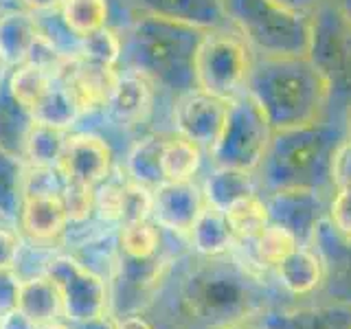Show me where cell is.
<instances>
[{
  "instance_id": "cell-1",
  "label": "cell",
  "mask_w": 351,
  "mask_h": 329,
  "mask_svg": "<svg viewBox=\"0 0 351 329\" xmlns=\"http://www.w3.org/2000/svg\"><path fill=\"white\" fill-rule=\"evenodd\" d=\"M246 93L255 99L274 132L321 121L332 99L329 84L307 55L252 60Z\"/></svg>"
},
{
  "instance_id": "cell-2",
  "label": "cell",
  "mask_w": 351,
  "mask_h": 329,
  "mask_svg": "<svg viewBox=\"0 0 351 329\" xmlns=\"http://www.w3.org/2000/svg\"><path fill=\"white\" fill-rule=\"evenodd\" d=\"M222 257H206L186 274L180 296L195 321L228 329L255 312L263 296L246 268Z\"/></svg>"
},
{
  "instance_id": "cell-3",
  "label": "cell",
  "mask_w": 351,
  "mask_h": 329,
  "mask_svg": "<svg viewBox=\"0 0 351 329\" xmlns=\"http://www.w3.org/2000/svg\"><path fill=\"white\" fill-rule=\"evenodd\" d=\"M343 141L340 130L323 121L274 132L259 164L261 182L270 191L281 186L318 189L323 182H332V158Z\"/></svg>"
},
{
  "instance_id": "cell-4",
  "label": "cell",
  "mask_w": 351,
  "mask_h": 329,
  "mask_svg": "<svg viewBox=\"0 0 351 329\" xmlns=\"http://www.w3.org/2000/svg\"><path fill=\"white\" fill-rule=\"evenodd\" d=\"M224 9L228 22L261 58L310 53V11L292 9L281 0H224Z\"/></svg>"
},
{
  "instance_id": "cell-5",
  "label": "cell",
  "mask_w": 351,
  "mask_h": 329,
  "mask_svg": "<svg viewBox=\"0 0 351 329\" xmlns=\"http://www.w3.org/2000/svg\"><path fill=\"white\" fill-rule=\"evenodd\" d=\"M202 36L200 29L147 16L138 27V69L180 93L191 90L195 88L193 60Z\"/></svg>"
},
{
  "instance_id": "cell-6",
  "label": "cell",
  "mask_w": 351,
  "mask_h": 329,
  "mask_svg": "<svg viewBox=\"0 0 351 329\" xmlns=\"http://www.w3.org/2000/svg\"><path fill=\"white\" fill-rule=\"evenodd\" d=\"M250 69L252 55L244 38L224 29L204 31L193 60L195 88L230 101L246 86Z\"/></svg>"
},
{
  "instance_id": "cell-7",
  "label": "cell",
  "mask_w": 351,
  "mask_h": 329,
  "mask_svg": "<svg viewBox=\"0 0 351 329\" xmlns=\"http://www.w3.org/2000/svg\"><path fill=\"white\" fill-rule=\"evenodd\" d=\"M274 130L259 103L248 93H239L228 101V114L222 134L211 149L215 167H235L255 171L270 147Z\"/></svg>"
},
{
  "instance_id": "cell-8",
  "label": "cell",
  "mask_w": 351,
  "mask_h": 329,
  "mask_svg": "<svg viewBox=\"0 0 351 329\" xmlns=\"http://www.w3.org/2000/svg\"><path fill=\"white\" fill-rule=\"evenodd\" d=\"M312 42L307 58L323 73L332 97L351 99V22L336 5L325 0L310 11Z\"/></svg>"
},
{
  "instance_id": "cell-9",
  "label": "cell",
  "mask_w": 351,
  "mask_h": 329,
  "mask_svg": "<svg viewBox=\"0 0 351 329\" xmlns=\"http://www.w3.org/2000/svg\"><path fill=\"white\" fill-rule=\"evenodd\" d=\"M49 277L62 292L64 318L71 325L86 323L90 318L108 314L110 310V292L104 277L88 268L86 263L71 255H60L49 261Z\"/></svg>"
},
{
  "instance_id": "cell-10",
  "label": "cell",
  "mask_w": 351,
  "mask_h": 329,
  "mask_svg": "<svg viewBox=\"0 0 351 329\" xmlns=\"http://www.w3.org/2000/svg\"><path fill=\"white\" fill-rule=\"evenodd\" d=\"M226 114V99L213 97L200 88L180 93L178 101L173 106V123L178 134L206 149H213L219 134H222Z\"/></svg>"
},
{
  "instance_id": "cell-11",
  "label": "cell",
  "mask_w": 351,
  "mask_h": 329,
  "mask_svg": "<svg viewBox=\"0 0 351 329\" xmlns=\"http://www.w3.org/2000/svg\"><path fill=\"white\" fill-rule=\"evenodd\" d=\"M270 222L296 237L301 246L312 244L318 224L323 222V197L314 186H281L266 197Z\"/></svg>"
},
{
  "instance_id": "cell-12",
  "label": "cell",
  "mask_w": 351,
  "mask_h": 329,
  "mask_svg": "<svg viewBox=\"0 0 351 329\" xmlns=\"http://www.w3.org/2000/svg\"><path fill=\"white\" fill-rule=\"evenodd\" d=\"M112 147L108 141L93 132H75L66 138V147L60 160V173L66 182H80L99 186L112 173Z\"/></svg>"
},
{
  "instance_id": "cell-13",
  "label": "cell",
  "mask_w": 351,
  "mask_h": 329,
  "mask_svg": "<svg viewBox=\"0 0 351 329\" xmlns=\"http://www.w3.org/2000/svg\"><path fill=\"white\" fill-rule=\"evenodd\" d=\"M206 200L193 180L169 182L165 180L152 189V217L160 228H167L180 237H189L197 215Z\"/></svg>"
},
{
  "instance_id": "cell-14",
  "label": "cell",
  "mask_w": 351,
  "mask_h": 329,
  "mask_svg": "<svg viewBox=\"0 0 351 329\" xmlns=\"http://www.w3.org/2000/svg\"><path fill=\"white\" fill-rule=\"evenodd\" d=\"M117 71L97 66L82 60L77 53H71V58L64 62L58 77L66 84V88L75 97L82 114L95 112V110H106L112 88L117 84Z\"/></svg>"
},
{
  "instance_id": "cell-15",
  "label": "cell",
  "mask_w": 351,
  "mask_h": 329,
  "mask_svg": "<svg viewBox=\"0 0 351 329\" xmlns=\"http://www.w3.org/2000/svg\"><path fill=\"white\" fill-rule=\"evenodd\" d=\"M71 217L66 211L62 193L58 191H27L20 208L18 224L22 235L33 244H53L69 226Z\"/></svg>"
},
{
  "instance_id": "cell-16",
  "label": "cell",
  "mask_w": 351,
  "mask_h": 329,
  "mask_svg": "<svg viewBox=\"0 0 351 329\" xmlns=\"http://www.w3.org/2000/svg\"><path fill=\"white\" fill-rule=\"evenodd\" d=\"M154 103V80L141 69H130L117 75V84L106 106L108 117L121 127L143 123Z\"/></svg>"
},
{
  "instance_id": "cell-17",
  "label": "cell",
  "mask_w": 351,
  "mask_h": 329,
  "mask_svg": "<svg viewBox=\"0 0 351 329\" xmlns=\"http://www.w3.org/2000/svg\"><path fill=\"white\" fill-rule=\"evenodd\" d=\"M138 7L149 18L176 22L200 31L222 29L228 16L224 0H138Z\"/></svg>"
},
{
  "instance_id": "cell-18",
  "label": "cell",
  "mask_w": 351,
  "mask_h": 329,
  "mask_svg": "<svg viewBox=\"0 0 351 329\" xmlns=\"http://www.w3.org/2000/svg\"><path fill=\"white\" fill-rule=\"evenodd\" d=\"M312 241L325 263V272L329 268V292L336 301L351 303V237L340 235L329 219H323Z\"/></svg>"
},
{
  "instance_id": "cell-19",
  "label": "cell",
  "mask_w": 351,
  "mask_h": 329,
  "mask_svg": "<svg viewBox=\"0 0 351 329\" xmlns=\"http://www.w3.org/2000/svg\"><path fill=\"white\" fill-rule=\"evenodd\" d=\"M42 33L44 29L40 20L27 9L3 14L0 16V64L5 69H18L27 64Z\"/></svg>"
},
{
  "instance_id": "cell-20",
  "label": "cell",
  "mask_w": 351,
  "mask_h": 329,
  "mask_svg": "<svg viewBox=\"0 0 351 329\" xmlns=\"http://www.w3.org/2000/svg\"><path fill=\"white\" fill-rule=\"evenodd\" d=\"M16 307L38 327L58 323V318L64 316L62 292L47 272L38 274V277L22 279Z\"/></svg>"
},
{
  "instance_id": "cell-21",
  "label": "cell",
  "mask_w": 351,
  "mask_h": 329,
  "mask_svg": "<svg viewBox=\"0 0 351 329\" xmlns=\"http://www.w3.org/2000/svg\"><path fill=\"white\" fill-rule=\"evenodd\" d=\"M277 279L292 296H305L321 288L325 281V263L316 250L299 246L277 268Z\"/></svg>"
},
{
  "instance_id": "cell-22",
  "label": "cell",
  "mask_w": 351,
  "mask_h": 329,
  "mask_svg": "<svg viewBox=\"0 0 351 329\" xmlns=\"http://www.w3.org/2000/svg\"><path fill=\"white\" fill-rule=\"evenodd\" d=\"M27 160L0 143V219L18 222L27 195Z\"/></svg>"
},
{
  "instance_id": "cell-23",
  "label": "cell",
  "mask_w": 351,
  "mask_h": 329,
  "mask_svg": "<svg viewBox=\"0 0 351 329\" xmlns=\"http://www.w3.org/2000/svg\"><path fill=\"white\" fill-rule=\"evenodd\" d=\"M189 239L197 255L202 257H222L230 250L235 241L233 230L226 219V213L213 204H204L189 233Z\"/></svg>"
},
{
  "instance_id": "cell-24",
  "label": "cell",
  "mask_w": 351,
  "mask_h": 329,
  "mask_svg": "<svg viewBox=\"0 0 351 329\" xmlns=\"http://www.w3.org/2000/svg\"><path fill=\"white\" fill-rule=\"evenodd\" d=\"M69 134H71L69 130L53 127V125L40 123V121L31 119V123L27 125V132H25V141H22L25 160L29 162V167H36V169L60 167Z\"/></svg>"
},
{
  "instance_id": "cell-25",
  "label": "cell",
  "mask_w": 351,
  "mask_h": 329,
  "mask_svg": "<svg viewBox=\"0 0 351 329\" xmlns=\"http://www.w3.org/2000/svg\"><path fill=\"white\" fill-rule=\"evenodd\" d=\"M204 200L217 206L219 211H226L235 202L244 200L248 195H255V180L252 171L235 169V167H215L202 186Z\"/></svg>"
},
{
  "instance_id": "cell-26",
  "label": "cell",
  "mask_w": 351,
  "mask_h": 329,
  "mask_svg": "<svg viewBox=\"0 0 351 329\" xmlns=\"http://www.w3.org/2000/svg\"><path fill=\"white\" fill-rule=\"evenodd\" d=\"M167 136L152 134L136 141L125 158V173L138 184H145L149 189L165 182L162 175V147Z\"/></svg>"
},
{
  "instance_id": "cell-27",
  "label": "cell",
  "mask_w": 351,
  "mask_h": 329,
  "mask_svg": "<svg viewBox=\"0 0 351 329\" xmlns=\"http://www.w3.org/2000/svg\"><path fill=\"white\" fill-rule=\"evenodd\" d=\"M272 329H351V303L285 312L274 318Z\"/></svg>"
},
{
  "instance_id": "cell-28",
  "label": "cell",
  "mask_w": 351,
  "mask_h": 329,
  "mask_svg": "<svg viewBox=\"0 0 351 329\" xmlns=\"http://www.w3.org/2000/svg\"><path fill=\"white\" fill-rule=\"evenodd\" d=\"M55 80H58V73L51 71L49 66H42L38 62H27L11 73L9 93L14 97V101L29 114L38 106L40 99L47 95Z\"/></svg>"
},
{
  "instance_id": "cell-29",
  "label": "cell",
  "mask_w": 351,
  "mask_h": 329,
  "mask_svg": "<svg viewBox=\"0 0 351 329\" xmlns=\"http://www.w3.org/2000/svg\"><path fill=\"white\" fill-rule=\"evenodd\" d=\"M29 117L33 121H40V123L71 132V127L80 121L82 110L77 106L71 90L66 88V84L58 77L47 90V95H44L38 101V106L29 112Z\"/></svg>"
},
{
  "instance_id": "cell-30",
  "label": "cell",
  "mask_w": 351,
  "mask_h": 329,
  "mask_svg": "<svg viewBox=\"0 0 351 329\" xmlns=\"http://www.w3.org/2000/svg\"><path fill=\"white\" fill-rule=\"evenodd\" d=\"M202 164V147L180 134L167 136L162 147V175L169 182L193 180Z\"/></svg>"
},
{
  "instance_id": "cell-31",
  "label": "cell",
  "mask_w": 351,
  "mask_h": 329,
  "mask_svg": "<svg viewBox=\"0 0 351 329\" xmlns=\"http://www.w3.org/2000/svg\"><path fill=\"white\" fill-rule=\"evenodd\" d=\"M62 22L69 33L82 40L90 33L108 27V0H64L60 7Z\"/></svg>"
},
{
  "instance_id": "cell-32",
  "label": "cell",
  "mask_w": 351,
  "mask_h": 329,
  "mask_svg": "<svg viewBox=\"0 0 351 329\" xmlns=\"http://www.w3.org/2000/svg\"><path fill=\"white\" fill-rule=\"evenodd\" d=\"M224 213H226V219L235 239H241V241H252L270 224L266 200H261L257 193L235 202L230 208H226Z\"/></svg>"
},
{
  "instance_id": "cell-33",
  "label": "cell",
  "mask_w": 351,
  "mask_h": 329,
  "mask_svg": "<svg viewBox=\"0 0 351 329\" xmlns=\"http://www.w3.org/2000/svg\"><path fill=\"white\" fill-rule=\"evenodd\" d=\"M301 244L296 241V237L290 230H285L283 226L272 222L252 239V250H255V257L263 268H277Z\"/></svg>"
},
{
  "instance_id": "cell-34",
  "label": "cell",
  "mask_w": 351,
  "mask_h": 329,
  "mask_svg": "<svg viewBox=\"0 0 351 329\" xmlns=\"http://www.w3.org/2000/svg\"><path fill=\"white\" fill-rule=\"evenodd\" d=\"M160 248V233L156 222H134L125 224L119 230V250L123 257L130 259H147L158 255Z\"/></svg>"
},
{
  "instance_id": "cell-35",
  "label": "cell",
  "mask_w": 351,
  "mask_h": 329,
  "mask_svg": "<svg viewBox=\"0 0 351 329\" xmlns=\"http://www.w3.org/2000/svg\"><path fill=\"white\" fill-rule=\"evenodd\" d=\"M121 49H123L121 47V38L110 27H104L80 40L77 55L90 64L114 69L117 62L121 60Z\"/></svg>"
},
{
  "instance_id": "cell-36",
  "label": "cell",
  "mask_w": 351,
  "mask_h": 329,
  "mask_svg": "<svg viewBox=\"0 0 351 329\" xmlns=\"http://www.w3.org/2000/svg\"><path fill=\"white\" fill-rule=\"evenodd\" d=\"M152 217V189L134 182L128 175L123 184V206H121V226L145 222Z\"/></svg>"
},
{
  "instance_id": "cell-37",
  "label": "cell",
  "mask_w": 351,
  "mask_h": 329,
  "mask_svg": "<svg viewBox=\"0 0 351 329\" xmlns=\"http://www.w3.org/2000/svg\"><path fill=\"white\" fill-rule=\"evenodd\" d=\"M123 184L125 178H110L104 180L95 189V211L101 219L108 222H121V206H123Z\"/></svg>"
},
{
  "instance_id": "cell-38",
  "label": "cell",
  "mask_w": 351,
  "mask_h": 329,
  "mask_svg": "<svg viewBox=\"0 0 351 329\" xmlns=\"http://www.w3.org/2000/svg\"><path fill=\"white\" fill-rule=\"evenodd\" d=\"M95 189L80 182H66L62 186V200L69 211L71 222H86L95 213Z\"/></svg>"
},
{
  "instance_id": "cell-39",
  "label": "cell",
  "mask_w": 351,
  "mask_h": 329,
  "mask_svg": "<svg viewBox=\"0 0 351 329\" xmlns=\"http://www.w3.org/2000/svg\"><path fill=\"white\" fill-rule=\"evenodd\" d=\"M329 222L340 235L351 237V189H336V197L329 206Z\"/></svg>"
},
{
  "instance_id": "cell-40",
  "label": "cell",
  "mask_w": 351,
  "mask_h": 329,
  "mask_svg": "<svg viewBox=\"0 0 351 329\" xmlns=\"http://www.w3.org/2000/svg\"><path fill=\"white\" fill-rule=\"evenodd\" d=\"M332 184L336 189H351V138L340 143L334 151Z\"/></svg>"
},
{
  "instance_id": "cell-41",
  "label": "cell",
  "mask_w": 351,
  "mask_h": 329,
  "mask_svg": "<svg viewBox=\"0 0 351 329\" xmlns=\"http://www.w3.org/2000/svg\"><path fill=\"white\" fill-rule=\"evenodd\" d=\"M20 283L22 279L18 277L16 268L0 270V316L16 307Z\"/></svg>"
},
{
  "instance_id": "cell-42",
  "label": "cell",
  "mask_w": 351,
  "mask_h": 329,
  "mask_svg": "<svg viewBox=\"0 0 351 329\" xmlns=\"http://www.w3.org/2000/svg\"><path fill=\"white\" fill-rule=\"evenodd\" d=\"M20 252V235L9 226L0 224V270L16 268Z\"/></svg>"
},
{
  "instance_id": "cell-43",
  "label": "cell",
  "mask_w": 351,
  "mask_h": 329,
  "mask_svg": "<svg viewBox=\"0 0 351 329\" xmlns=\"http://www.w3.org/2000/svg\"><path fill=\"white\" fill-rule=\"evenodd\" d=\"M0 329H38V325L29 316L22 314L18 307H14V310L0 316Z\"/></svg>"
},
{
  "instance_id": "cell-44",
  "label": "cell",
  "mask_w": 351,
  "mask_h": 329,
  "mask_svg": "<svg viewBox=\"0 0 351 329\" xmlns=\"http://www.w3.org/2000/svg\"><path fill=\"white\" fill-rule=\"evenodd\" d=\"M73 329H119V318H114L108 312L97 318H90V321H86V323H77L73 325Z\"/></svg>"
},
{
  "instance_id": "cell-45",
  "label": "cell",
  "mask_w": 351,
  "mask_h": 329,
  "mask_svg": "<svg viewBox=\"0 0 351 329\" xmlns=\"http://www.w3.org/2000/svg\"><path fill=\"white\" fill-rule=\"evenodd\" d=\"M20 3L31 14H47V11H55V9L60 11L64 0H20Z\"/></svg>"
},
{
  "instance_id": "cell-46",
  "label": "cell",
  "mask_w": 351,
  "mask_h": 329,
  "mask_svg": "<svg viewBox=\"0 0 351 329\" xmlns=\"http://www.w3.org/2000/svg\"><path fill=\"white\" fill-rule=\"evenodd\" d=\"M119 329H156V327L141 314H130L125 318H119Z\"/></svg>"
},
{
  "instance_id": "cell-47",
  "label": "cell",
  "mask_w": 351,
  "mask_h": 329,
  "mask_svg": "<svg viewBox=\"0 0 351 329\" xmlns=\"http://www.w3.org/2000/svg\"><path fill=\"white\" fill-rule=\"evenodd\" d=\"M281 3L292 9H299V11H312L316 5L325 3V0H281Z\"/></svg>"
},
{
  "instance_id": "cell-48",
  "label": "cell",
  "mask_w": 351,
  "mask_h": 329,
  "mask_svg": "<svg viewBox=\"0 0 351 329\" xmlns=\"http://www.w3.org/2000/svg\"><path fill=\"white\" fill-rule=\"evenodd\" d=\"M336 5L343 9V14L349 18V22H351V0H336Z\"/></svg>"
},
{
  "instance_id": "cell-49",
  "label": "cell",
  "mask_w": 351,
  "mask_h": 329,
  "mask_svg": "<svg viewBox=\"0 0 351 329\" xmlns=\"http://www.w3.org/2000/svg\"><path fill=\"white\" fill-rule=\"evenodd\" d=\"M38 329H73V327H66V325H60V323H49V325H42Z\"/></svg>"
},
{
  "instance_id": "cell-50",
  "label": "cell",
  "mask_w": 351,
  "mask_h": 329,
  "mask_svg": "<svg viewBox=\"0 0 351 329\" xmlns=\"http://www.w3.org/2000/svg\"><path fill=\"white\" fill-rule=\"evenodd\" d=\"M228 329H248V327H228Z\"/></svg>"
}]
</instances>
